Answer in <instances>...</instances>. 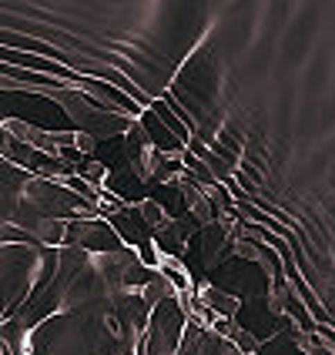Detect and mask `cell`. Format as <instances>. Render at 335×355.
<instances>
[{
    "instance_id": "obj_8",
    "label": "cell",
    "mask_w": 335,
    "mask_h": 355,
    "mask_svg": "<svg viewBox=\"0 0 335 355\" xmlns=\"http://www.w3.org/2000/svg\"><path fill=\"white\" fill-rule=\"evenodd\" d=\"M141 215H144V221L151 225V228H161L164 221H168V211L161 208V201H155V198H144V201H138Z\"/></svg>"
},
{
    "instance_id": "obj_5",
    "label": "cell",
    "mask_w": 335,
    "mask_h": 355,
    "mask_svg": "<svg viewBox=\"0 0 335 355\" xmlns=\"http://www.w3.org/2000/svg\"><path fill=\"white\" fill-rule=\"evenodd\" d=\"M31 325L17 315H7L0 322V349L7 355H31Z\"/></svg>"
},
{
    "instance_id": "obj_2",
    "label": "cell",
    "mask_w": 335,
    "mask_h": 355,
    "mask_svg": "<svg viewBox=\"0 0 335 355\" xmlns=\"http://www.w3.org/2000/svg\"><path fill=\"white\" fill-rule=\"evenodd\" d=\"M188 325V309L178 295L161 298L148 315V329L138 338V355H178Z\"/></svg>"
},
{
    "instance_id": "obj_4",
    "label": "cell",
    "mask_w": 335,
    "mask_h": 355,
    "mask_svg": "<svg viewBox=\"0 0 335 355\" xmlns=\"http://www.w3.org/2000/svg\"><path fill=\"white\" fill-rule=\"evenodd\" d=\"M108 221L114 225V232L121 235L124 245H131V248H141V245H148L151 235H155V228L144 221L138 205H128V201H121L118 208L108 215Z\"/></svg>"
},
{
    "instance_id": "obj_7",
    "label": "cell",
    "mask_w": 335,
    "mask_h": 355,
    "mask_svg": "<svg viewBox=\"0 0 335 355\" xmlns=\"http://www.w3.org/2000/svg\"><path fill=\"white\" fill-rule=\"evenodd\" d=\"M168 295H178V292H175V285H171L168 278L161 275V272H155V275L144 282V288H141V298H144V302H148L151 309L158 305L161 298H168Z\"/></svg>"
},
{
    "instance_id": "obj_3",
    "label": "cell",
    "mask_w": 335,
    "mask_h": 355,
    "mask_svg": "<svg viewBox=\"0 0 335 355\" xmlns=\"http://www.w3.org/2000/svg\"><path fill=\"white\" fill-rule=\"evenodd\" d=\"M178 355H245L232 338L218 336L212 325H205L198 315H188L184 336H181V349Z\"/></svg>"
},
{
    "instance_id": "obj_1",
    "label": "cell",
    "mask_w": 335,
    "mask_h": 355,
    "mask_svg": "<svg viewBox=\"0 0 335 355\" xmlns=\"http://www.w3.org/2000/svg\"><path fill=\"white\" fill-rule=\"evenodd\" d=\"M40 268V245L14 241L0 245V322L17 312V305L31 295Z\"/></svg>"
},
{
    "instance_id": "obj_6",
    "label": "cell",
    "mask_w": 335,
    "mask_h": 355,
    "mask_svg": "<svg viewBox=\"0 0 335 355\" xmlns=\"http://www.w3.org/2000/svg\"><path fill=\"white\" fill-rule=\"evenodd\" d=\"M195 292L201 295V302L221 318H235L238 309H241V298L232 295V292H221L218 285H195Z\"/></svg>"
}]
</instances>
